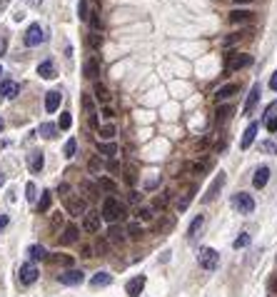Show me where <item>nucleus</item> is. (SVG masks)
I'll use <instances>...</instances> for the list:
<instances>
[{
	"label": "nucleus",
	"instance_id": "obj_1",
	"mask_svg": "<svg viewBox=\"0 0 277 297\" xmlns=\"http://www.w3.org/2000/svg\"><path fill=\"white\" fill-rule=\"evenodd\" d=\"M100 217H103V220H107V222L123 220V217H125V205H123L120 200H115V198H105Z\"/></svg>",
	"mask_w": 277,
	"mask_h": 297
},
{
	"label": "nucleus",
	"instance_id": "obj_2",
	"mask_svg": "<svg viewBox=\"0 0 277 297\" xmlns=\"http://www.w3.org/2000/svg\"><path fill=\"white\" fill-rule=\"evenodd\" d=\"M197 263H200L203 270L212 272V270L220 267V255H217V250H212V247H200V252H197Z\"/></svg>",
	"mask_w": 277,
	"mask_h": 297
},
{
	"label": "nucleus",
	"instance_id": "obj_3",
	"mask_svg": "<svg viewBox=\"0 0 277 297\" xmlns=\"http://www.w3.org/2000/svg\"><path fill=\"white\" fill-rule=\"evenodd\" d=\"M230 205H232L237 212H240V215H250V212L255 210V200H252V195H247V193H237V195H232Z\"/></svg>",
	"mask_w": 277,
	"mask_h": 297
},
{
	"label": "nucleus",
	"instance_id": "obj_4",
	"mask_svg": "<svg viewBox=\"0 0 277 297\" xmlns=\"http://www.w3.org/2000/svg\"><path fill=\"white\" fill-rule=\"evenodd\" d=\"M43 40H45V33H43L40 23H33V25L25 30V38H23L25 48H35V45H40Z\"/></svg>",
	"mask_w": 277,
	"mask_h": 297
},
{
	"label": "nucleus",
	"instance_id": "obj_5",
	"mask_svg": "<svg viewBox=\"0 0 277 297\" xmlns=\"http://www.w3.org/2000/svg\"><path fill=\"white\" fill-rule=\"evenodd\" d=\"M65 207H68V212L72 215V217H85V212H88V205H85V200L83 198H77V195H65Z\"/></svg>",
	"mask_w": 277,
	"mask_h": 297
},
{
	"label": "nucleus",
	"instance_id": "obj_6",
	"mask_svg": "<svg viewBox=\"0 0 277 297\" xmlns=\"http://www.w3.org/2000/svg\"><path fill=\"white\" fill-rule=\"evenodd\" d=\"M250 63H252V58H250V55H245V53H230V55H227L225 67H227L230 72H235V70H242V67H247Z\"/></svg>",
	"mask_w": 277,
	"mask_h": 297
},
{
	"label": "nucleus",
	"instance_id": "obj_7",
	"mask_svg": "<svg viewBox=\"0 0 277 297\" xmlns=\"http://www.w3.org/2000/svg\"><path fill=\"white\" fill-rule=\"evenodd\" d=\"M37 267L33 265V263H25V265H20V270H18V280H20V285H33L35 280H37Z\"/></svg>",
	"mask_w": 277,
	"mask_h": 297
},
{
	"label": "nucleus",
	"instance_id": "obj_8",
	"mask_svg": "<svg viewBox=\"0 0 277 297\" xmlns=\"http://www.w3.org/2000/svg\"><path fill=\"white\" fill-rule=\"evenodd\" d=\"M58 280H60V285H83L85 282V272L83 270H68V272H60L58 275Z\"/></svg>",
	"mask_w": 277,
	"mask_h": 297
},
{
	"label": "nucleus",
	"instance_id": "obj_9",
	"mask_svg": "<svg viewBox=\"0 0 277 297\" xmlns=\"http://www.w3.org/2000/svg\"><path fill=\"white\" fill-rule=\"evenodd\" d=\"M222 185H225V172H217L215 180H212V185H210L208 193H205V198H203V202H212V200L217 198V193L222 190Z\"/></svg>",
	"mask_w": 277,
	"mask_h": 297
},
{
	"label": "nucleus",
	"instance_id": "obj_10",
	"mask_svg": "<svg viewBox=\"0 0 277 297\" xmlns=\"http://www.w3.org/2000/svg\"><path fill=\"white\" fill-rule=\"evenodd\" d=\"M145 275H135L133 280H128V285H125V292H128V297H140V292L145 290Z\"/></svg>",
	"mask_w": 277,
	"mask_h": 297
},
{
	"label": "nucleus",
	"instance_id": "obj_11",
	"mask_svg": "<svg viewBox=\"0 0 277 297\" xmlns=\"http://www.w3.org/2000/svg\"><path fill=\"white\" fill-rule=\"evenodd\" d=\"M260 93H262V85L255 83L252 90H250V95H247V100H245V107H242V113H245V115H250L252 110L257 107V102H260Z\"/></svg>",
	"mask_w": 277,
	"mask_h": 297
},
{
	"label": "nucleus",
	"instance_id": "obj_12",
	"mask_svg": "<svg viewBox=\"0 0 277 297\" xmlns=\"http://www.w3.org/2000/svg\"><path fill=\"white\" fill-rule=\"evenodd\" d=\"M20 93V85L15 83V80H3V83H0V100H13L15 95Z\"/></svg>",
	"mask_w": 277,
	"mask_h": 297
},
{
	"label": "nucleus",
	"instance_id": "obj_13",
	"mask_svg": "<svg viewBox=\"0 0 277 297\" xmlns=\"http://www.w3.org/2000/svg\"><path fill=\"white\" fill-rule=\"evenodd\" d=\"M28 167H30L33 175H40V170L45 167V158H43L40 150H33V153L28 155Z\"/></svg>",
	"mask_w": 277,
	"mask_h": 297
},
{
	"label": "nucleus",
	"instance_id": "obj_14",
	"mask_svg": "<svg viewBox=\"0 0 277 297\" xmlns=\"http://www.w3.org/2000/svg\"><path fill=\"white\" fill-rule=\"evenodd\" d=\"M100 212H85V217H83V230L85 232H98L100 230Z\"/></svg>",
	"mask_w": 277,
	"mask_h": 297
},
{
	"label": "nucleus",
	"instance_id": "obj_15",
	"mask_svg": "<svg viewBox=\"0 0 277 297\" xmlns=\"http://www.w3.org/2000/svg\"><path fill=\"white\" fill-rule=\"evenodd\" d=\"M257 130H260V123H250V125H247V130L242 132V140H240V147H242V150H247V147L255 142Z\"/></svg>",
	"mask_w": 277,
	"mask_h": 297
},
{
	"label": "nucleus",
	"instance_id": "obj_16",
	"mask_svg": "<svg viewBox=\"0 0 277 297\" xmlns=\"http://www.w3.org/2000/svg\"><path fill=\"white\" fill-rule=\"evenodd\" d=\"M267 180H270V167H267V165L257 167V170H255V177H252V185H255L257 190H262L265 185H267Z\"/></svg>",
	"mask_w": 277,
	"mask_h": 297
},
{
	"label": "nucleus",
	"instance_id": "obj_17",
	"mask_svg": "<svg viewBox=\"0 0 277 297\" xmlns=\"http://www.w3.org/2000/svg\"><path fill=\"white\" fill-rule=\"evenodd\" d=\"M60 100H63V93H60V90H50V93L45 95V110H48V113H55V110L60 107Z\"/></svg>",
	"mask_w": 277,
	"mask_h": 297
},
{
	"label": "nucleus",
	"instance_id": "obj_18",
	"mask_svg": "<svg viewBox=\"0 0 277 297\" xmlns=\"http://www.w3.org/2000/svg\"><path fill=\"white\" fill-rule=\"evenodd\" d=\"M37 75H40L43 80H53V78H55V65H53V60H43L40 65H37Z\"/></svg>",
	"mask_w": 277,
	"mask_h": 297
},
{
	"label": "nucleus",
	"instance_id": "obj_19",
	"mask_svg": "<svg viewBox=\"0 0 277 297\" xmlns=\"http://www.w3.org/2000/svg\"><path fill=\"white\" fill-rule=\"evenodd\" d=\"M203 225H205V215H195V220L190 222V228H187V237H190V240H195V237H197V232L203 230Z\"/></svg>",
	"mask_w": 277,
	"mask_h": 297
},
{
	"label": "nucleus",
	"instance_id": "obj_20",
	"mask_svg": "<svg viewBox=\"0 0 277 297\" xmlns=\"http://www.w3.org/2000/svg\"><path fill=\"white\" fill-rule=\"evenodd\" d=\"M235 93H237V85H235V83H227V85H222V88L215 93V100H217V102H225V100L232 98Z\"/></svg>",
	"mask_w": 277,
	"mask_h": 297
},
{
	"label": "nucleus",
	"instance_id": "obj_21",
	"mask_svg": "<svg viewBox=\"0 0 277 297\" xmlns=\"http://www.w3.org/2000/svg\"><path fill=\"white\" fill-rule=\"evenodd\" d=\"M250 20H252V13H250V10H232V13H230V23H232V25L250 23Z\"/></svg>",
	"mask_w": 277,
	"mask_h": 297
},
{
	"label": "nucleus",
	"instance_id": "obj_22",
	"mask_svg": "<svg viewBox=\"0 0 277 297\" xmlns=\"http://www.w3.org/2000/svg\"><path fill=\"white\" fill-rule=\"evenodd\" d=\"M98 70H100V60H98V58L85 60V65H83V75H85V78H95Z\"/></svg>",
	"mask_w": 277,
	"mask_h": 297
},
{
	"label": "nucleus",
	"instance_id": "obj_23",
	"mask_svg": "<svg viewBox=\"0 0 277 297\" xmlns=\"http://www.w3.org/2000/svg\"><path fill=\"white\" fill-rule=\"evenodd\" d=\"M110 282H112V275H110V272H98V275L90 280L93 287H107Z\"/></svg>",
	"mask_w": 277,
	"mask_h": 297
},
{
	"label": "nucleus",
	"instance_id": "obj_24",
	"mask_svg": "<svg viewBox=\"0 0 277 297\" xmlns=\"http://www.w3.org/2000/svg\"><path fill=\"white\" fill-rule=\"evenodd\" d=\"M28 255H30V260H45V257H48V250H45L43 245H30V247H28Z\"/></svg>",
	"mask_w": 277,
	"mask_h": 297
},
{
	"label": "nucleus",
	"instance_id": "obj_25",
	"mask_svg": "<svg viewBox=\"0 0 277 297\" xmlns=\"http://www.w3.org/2000/svg\"><path fill=\"white\" fill-rule=\"evenodd\" d=\"M75 240H77V228H75V225H68L65 232H63V237H60V242H63V245H70V242H75Z\"/></svg>",
	"mask_w": 277,
	"mask_h": 297
},
{
	"label": "nucleus",
	"instance_id": "obj_26",
	"mask_svg": "<svg viewBox=\"0 0 277 297\" xmlns=\"http://www.w3.org/2000/svg\"><path fill=\"white\" fill-rule=\"evenodd\" d=\"M98 150H100L105 158H115V155H117V145H115V142H100Z\"/></svg>",
	"mask_w": 277,
	"mask_h": 297
},
{
	"label": "nucleus",
	"instance_id": "obj_27",
	"mask_svg": "<svg viewBox=\"0 0 277 297\" xmlns=\"http://www.w3.org/2000/svg\"><path fill=\"white\" fill-rule=\"evenodd\" d=\"M37 132H40L43 137H48V140H53L55 132H58V125H53V123H43L40 128H37Z\"/></svg>",
	"mask_w": 277,
	"mask_h": 297
},
{
	"label": "nucleus",
	"instance_id": "obj_28",
	"mask_svg": "<svg viewBox=\"0 0 277 297\" xmlns=\"http://www.w3.org/2000/svg\"><path fill=\"white\" fill-rule=\"evenodd\" d=\"M230 115H232V105H220L217 113H215V120H217V123H225Z\"/></svg>",
	"mask_w": 277,
	"mask_h": 297
},
{
	"label": "nucleus",
	"instance_id": "obj_29",
	"mask_svg": "<svg viewBox=\"0 0 277 297\" xmlns=\"http://www.w3.org/2000/svg\"><path fill=\"white\" fill-rule=\"evenodd\" d=\"M95 98H98L100 102H107V100H110V93H107V88H105L103 83H95Z\"/></svg>",
	"mask_w": 277,
	"mask_h": 297
},
{
	"label": "nucleus",
	"instance_id": "obj_30",
	"mask_svg": "<svg viewBox=\"0 0 277 297\" xmlns=\"http://www.w3.org/2000/svg\"><path fill=\"white\" fill-rule=\"evenodd\" d=\"M88 45H90L93 50H100V45H103V35H100V33H90V35H88Z\"/></svg>",
	"mask_w": 277,
	"mask_h": 297
},
{
	"label": "nucleus",
	"instance_id": "obj_31",
	"mask_svg": "<svg viewBox=\"0 0 277 297\" xmlns=\"http://www.w3.org/2000/svg\"><path fill=\"white\" fill-rule=\"evenodd\" d=\"M75 150H77V140H75V137H70V140L65 142V147H63V155H65V158H72V155H75Z\"/></svg>",
	"mask_w": 277,
	"mask_h": 297
},
{
	"label": "nucleus",
	"instance_id": "obj_32",
	"mask_svg": "<svg viewBox=\"0 0 277 297\" xmlns=\"http://www.w3.org/2000/svg\"><path fill=\"white\" fill-rule=\"evenodd\" d=\"M50 200H53V195L45 190V193H43V198H40V202H37V212H48V207H50Z\"/></svg>",
	"mask_w": 277,
	"mask_h": 297
},
{
	"label": "nucleus",
	"instance_id": "obj_33",
	"mask_svg": "<svg viewBox=\"0 0 277 297\" xmlns=\"http://www.w3.org/2000/svg\"><path fill=\"white\" fill-rule=\"evenodd\" d=\"M107 235H110V240H112L115 245H123V242H125V237H123V230H120V228H110V232H107Z\"/></svg>",
	"mask_w": 277,
	"mask_h": 297
},
{
	"label": "nucleus",
	"instance_id": "obj_34",
	"mask_svg": "<svg viewBox=\"0 0 277 297\" xmlns=\"http://www.w3.org/2000/svg\"><path fill=\"white\" fill-rule=\"evenodd\" d=\"M247 245H250V235H247V232H240V237L232 242L235 250H242V247H247Z\"/></svg>",
	"mask_w": 277,
	"mask_h": 297
},
{
	"label": "nucleus",
	"instance_id": "obj_35",
	"mask_svg": "<svg viewBox=\"0 0 277 297\" xmlns=\"http://www.w3.org/2000/svg\"><path fill=\"white\" fill-rule=\"evenodd\" d=\"M128 235H130L133 240H140V237H142V228L138 225V222H130V225H128Z\"/></svg>",
	"mask_w": 277,
	"mask_h": 297
},
{
	"label": "nucleus",
	"instance_id": "obj_36",
	"mask_svg": "<svg viewBox=\"0 0 277 297\" xmlns=\"http://www.w3.org/2000/svg\"><path fill=\"white\" fill-rule=\"evenodd\" d=\"M260 150H262V153H270V155H277V142H275V140H265V142L260 145Z\"/></svg>",
	"mask_w": 277,
	"mask_h": 297
},
{
	"label": "nucleus",
	"instance_id": "obj_37",
	"mask_svg": "<svg viewBox=\"0 0 277 297\" xmlns=\"http://www.w3.org/2000/svg\"><path fill=\"white\" fill-rule=\"evenodd\" d=\"M70 125H72V115H70V113H60L58 128H60V130H70Z\"/></svg>",
	"mask_w": 277,
	"mask_h": 297
},
{
	"label": "nucleus",
	"instance_id": "obj_38",
	"mask_svg": "<svg viewBox=\"0 0 277 297\" xmlns=\"http://www.w3.org/2000/svg\"><path fill=\"white\" fill-rule=\"evenodd\" d=\"M98 185H100L103 190H107V193H115V188H117V185H115L110 177H100V180H98Z\"/></svg>",
	"mask_w": 277,
	"mask_h": 297
},
{
	"label": "nucleus",
	"instance_id": "obj_39",
	"mask_svg": "<svg viewBox=\"0 0 277 297\" xmlns=\"http://www.w3.org/2000/svg\"><path fill=\"white\" fill-rule=\"evenodd\" d=\"M88 0H80V3H77V18L80 20H88Z\"/></svg>",
	"mask_w": 277,
	"mask_h": 297
},
{
	"label": "nucleus",
	"instance_id": "obj_40",
	"mask_svg": "<svg viewBox=\"0 0 277 297\" xmlns=\"http://www.w3.org/2000/svg\"><path fill=\"white\" fill-rule=\"evenodd\" d=\"M25 193H28V195H25V198H28V202H35V200H37V190H35V182H28V185H25Z\"/></svg>",
	"mask_w": 277,
	"mask_h": 297
},
{
	"label": "nucleus",
	"instance_id": "obj_41",
	"mask_svg": "<svg viewBox=\"0 0 277 297\" xmlns=\"http://www.w3.org/2000/svg\"><path fill=\"white\" fill-rule=\"evenodd\" d=\"M115 132H117V130H115V125H103V128H100V135H103L105 140H112V137H115Z\"/></svg>",
	"mask_w": 277,
	"mask_h": 297
},
{
	"label": "nucleus",
	"instance_id": "obj_42",
	"mask_svg": "<svg viewBox=\"0 0 277 297\" xmlns=\"http://www.w3.org/2000/svg\"><path fill=\"white\" fill-rule=\"evenodd\" d=\"M265 128H267V132H277V115H272V118H265Z\"/></svg>",
	"mask_w": 277,
	"mask_h": 297
},
{
	"label": "nucleus",
	"instance_id": "obj_43",
	"mask_svg": "<svg viewBox=\"0 0 277 297\" xmlns=\"http://www.w3.org/2000/svg\"><path fill=\"white\" fill-rule=\"evenodd\" d=\"M88 20H90L93 33H98V28H100V15H98V13H90V15H88Z\"/></svg>",
	"mask_w": 277,
	"mask_h": 297
},
{
	"label": "nucleus",
	"instance_id": "obj_44",
	"mask_svg": "<svg viewBox=\"0 0 277 297\" xmlns=\"http://www.w3.org/2000/svg\"><path fill=\"white\" fill-rule=\"evenodd\" d=\"M138 220H145V222L152 220V210H150V207H140V210H138Z\"/></svg>",
	"mask_w": 277,
	"mask_h": 297
},
{
	"label": "nucleus",
	"instance_id": "obj_45",
	"mask_svg": "<svg viewBox=\"0 0 277 297\" xmlns=\"http://www.w3.org/2000/svg\"><path fill=\"white\" fill-rule=\"evenodd\" d=\"M240 38H242V33H232L230 38H225V45H232V43H237Z\"/></svg>",
	"mask_w": 277,
	"mask_h": 297
},
{
	"label": "nucleus",
	"instance_id": "obj_46",
	"mask_svg": "<svg viewBox=\"0 0 277 297\" xmlns=\"http://www.w3.org/2000/svg\"><path fill=\"white\" fill-rule=\"evenodd\" d=\"M8 222H10V217H8L5 212H0V232H3V230L8 228Z\"/></svg>",
	"mask_w": 277,
	"mask_h": 297
},
{
	"label": "nucleus",
	"instance_id": "obj_47",
	"mask_svg": "<svg viewBox=\"0 0 277 297\" xmlns=\"http://www.w3.org/2000/svg\"><path fill=\"white\" fill-rule=\"evenodd\" d=\"M272 113H277V100H275V102L265 110V118H272Z\"/></svg>",
	"mask_w": 277,
	"mask_h": 297
},
{
	"label": "nucleus",
	"instance_id": "obj_48",
	"mask_svg": "<svg viewBox=\"0 0 277 297\" xmlns=\"http://www.w3.org/2000/svg\"><path fill=\"white\" fill-rule=\"evenodd\" d=\"M267 285H270V292H275V295H277V275H272Z\"/></svg>",
	"mask_w": 277,
	"mask_h": 297
},
{
	"label": "nucleus",
	"instance_id": "obj_49",
	"mask_svg": "<svg viewBox=\"0 0 277 297\" xmlns=\"http://www.w3.org/2000/svg\"><path fill=\"white\" fill-rule=\"evenodd\" d=\"M270 90L277 93V72H272V75H270Z\"/></svg>",
	"mask_w": 277,
	"mask_h": 297
},
{
	"label": "nucleus",
	"instance_id": "obj_50",
	"mask_svg": "<svg viewBox=\"0 0 277 297\" xmlns=\"http://www.w3.org/2000/svg\"><path fill=\"white\" fill-rule=\"evenodd\" d=\"M90 170H93V172L100 170V158H93V160H90Z\"/></svg>",
	"mask_w": 277,
	"mask_h": 297
},
{
	"label": "nucleus",
	"instance_id": "obj_51",
	"mask_svg": "<svg viewBox=\"0 0 277 297\" xmlns=\"http://www.w3.org/2000/svg\"><path fill=\"white\" fill-rule=\"evenodd\" d=\"M83 105H85V110H88V113H93V100H90L88 95L83 98Z\"/></svg>",
	"mask_w": 277,
	"mask_h": 297
},
{
	"label": "nucleus",
	"instance_id": "obj_52",
	"mask_svg": "<svg viewBox=\"0 0 277 297\" xmlns=\"http://www.w3.org/2000/svg\"><path fill=\"white\" fill-rule=\"evenodd\" d=\"M25 3H28L30 8H40V3H43V0H25Z\"/></svg>",
	"mask_w": 277,
	"mask_h": 297
},
{
	"label": "nucleus",
	"instance_id": "obj_53",
	"mask_svg": "<svg viewBox=\"0 0 277 297\" xmlns=\"http://www.w3.org/2000/svg\"><path fill=\"white\" fill-rule=\"evenodd\" d=\"M23 18H25V13H23V10H15V15H13V20H15V23H20Z\"/></svg>",
	"mask_w": 277,
	"mask_h": 297
},
{
	"label": "nucleus",
	"instance_id": "obj_54",
	"mask_svg": "<svg viewBox=\"0 0 277 297\" xmlns=\"http://www.w3.org/2000/svg\"><path fill=\"white\" fill-rule=\"evenodd\" d=\"M130 202H140V193L133 190V193H130Z\"/></svg>",
	"mask_w": 277,
	"mask_h": 297
},
{
	"label": "nucleus",
	"instance_id": "obj_55",
	"mask_svg": "<svg viewBox=\"0 0 277 297\" xmlns=\"http://www.w3.org/2000/svg\"><path fill=\"white\" fill-rule=\"evenodd\" d=\"M5 45H8V43H5V38H0V55L5 53Z\"/></svg>",
	"mask_w": 277,
	"mask_h": 297
},
{
	"label": "nucleus",
	"instance_id": "obj_56",
	"mask_svg": "<svg viewBox=\"0 0 277 297\" xmlns=\"http://www.w3.org/2000/svg\"><path fill=\"white\" fill-rule=\"evenodd\" d=\"M90 125H93V128H98V118H95V113H90Z\"/></svg>",
	"mask_w": 277,
	"mask_h": 297
},
{
	"label": "nucleus",
	"instance_id": "obj_57",
	"mask_svg": "<svg viewBox=\"0 0 277 297\" xmlns=\"http://www.w3.org/2000/svg\"><path fill=\"white\" fill-rule=\"evenodd\" d=\"M8 5H10V0H0V10H5Z\"/></svg>",
	"mask_w": 277,
	"mask_h": 297
},
{
	"label": "nucleus",
	"instance_id": "obj_58",
	"mask_svg": "<svg viewBox=\"0 0 277 297\" xmlns=\"http://www.w3.org/2000/svg\"><path fill=\"white\" fill-rule=\"evenodd\" d=\"M237 5H245V3H255V0H235Z\"/></svg>",
	"mask_w": 277,
	"mask_h": 297
},
{
	"label": "nucleus",
	"instance_id": "obj_59",
	"mask_svg": "<svg viewBox=\"0 0 277 297\" xmlns=\"http://www.w3.org/2000/svg\"><path fill=\"white\" fill-rule=\"evenodd\" d=\"M3 185H5V175H3V172H0V188H3Z\"/></svg>",
	"mask_w": 277,
	"mask_h": 297
},
{
	"label": "nucleus",
	"instance_id": "obj_60",
	"mask_svg": "<svg viewBox=\"0 0 277 297\" xmlns=\"http://www.w3.org/2000/svg\"><path fill=\"white\" fill-rule=\"evenodd\" d=\"M3 130H5V120H3V118H0V132H3Z\"/></svg>",
	"mask_w": 277,
	"mask_h": 297
},
{
	"label": "nucleus",
	"instance_id": "obj_61",
	"mask_svg": "<svg viewBox=\"0 0 277 297\" xmlns=\"http://www.w3.org/2000/svg\"><path fill=\"white\" fill-rule=\"evenodd\" d=\"M0 75H3V65H0Z\"/></svg>",
	"mask_w": 277,
	"mask_h": 297
}]
</instances>
